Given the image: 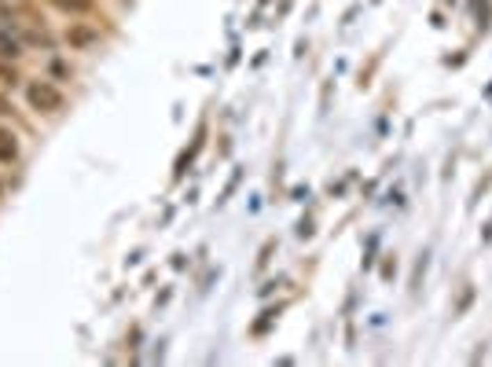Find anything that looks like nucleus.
<instances>
[{
	"label": "nucleus",
	"mask_w": 492,
	"mask_h": 367,
	"mask_svg": "<svg viewBox=\"0 0 492 367\" xmlns=\"http://www.w3.org/2000/svg\"><path fill=\"white\" fill-rule=\"evenodd\" d=\"M26 99H30V107L41 111V114L63 111V92L56 85H48V81H33L30 88H26Z\"/></svg>",
	"instance_id": "1"
},
{
	"label": "nucleus",
	"mask_w": 492,
	"mask_h": 367,
	"mask_svg": "<svg viewBox=\"0 0 492 367\" xmlns=\"http://www.w3.org/2000/svg\"><path fill=\"white\" fill-rule=\"evenodd\" d=\"M15 154H19L15 133H11V129H0V162H15Z\"/></svg>",
	"instance_id": "2"
},
{
	"label": "nucleus",
	"mask_w": 492,
	"mask_h": 367,
	"mask_svg": "<svg viewBox=\"0 0 492 367\" xmlns=\"http://www.w3.org/2000/svg\"><path fill=\"white\" fill-rule=\"evenodd\" d=\"M48 4L67 11V15H85V11H92V0H48Z\"/></svg>",
	"instance_id": "3"
},
{
	"label": "nucleus",
	"mask_w": 492,
	"mask_h": 367,
	"mask_svg": "<svg viewBox=\"0 0 492 367\" xmlns=\"http://www.w3.org/2000/svg\"><path fill=\"white\" fill-rule=\"evenodd\" d=\"M92 41H96V30H88V26H74V30H70V44L85 48V44H92Z\"/></svg>",
	"instance_id": "4"
},
{
	"label": "nucleus",
	"mask_w": 492,
	"mask_h": 367,
	"mask_svg": "<svg viewBox=\"0 0 492 367\" xmlns=\"http://www.w3.org/2000/svg\"><path fill=\"white\" fill-rule=\"evenodd\" d=\"M0 56H4V59H15L19 56V41H15V37L0 33Z\"/></svg>",
	"instance_id": "5"
},
{
	"label": "nucleus",
	"mask_w": 492,
	"mask_h": 367,
	"mask_svg": "<svg viewBox=\"0 0 492 367\" xmlns=\"http://www.w3.org/2000/svg\"><path fill=\"white\" fill-rule=\"evenodd\" d=\"M8 111H11V103H8L4 96H0V114H8Z\"/></svg>",
	"instance_id": "6"
},
{
	"label": "nucleus",
	"mask_w": 492,
	"mask_h": 367,
	"mask_svg": "<svg viewBox=\"0 0 492 367\" xmlns=\"http://www.w3.org/2000/svg\"><path fill=\"white\" fill-rule=\"evenodd\" d=\"M0 77H11V81H15V74H11L8 67H0Z\"/></svg>",
	"instance_id": "7"
},
{
	"label": "nucleus",
	"mask_w": 492,
	"mask_h": 367,
	"mask_svg": "<svg viewBox=\"0 0 492 367\" xmlns=\"http://www.w3.org/2000/svg\"><path fill=\"white\" fill-rule=\"evenodd\" d=\"M0 191H4V188H0Z\"/></svg>",
	"instance_id": "8"
}]
</instances>
